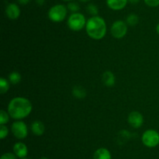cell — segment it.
I'll use <instances>...</instances> for the list:
<instances>
[{
  "label": "cell",
  "mask_w": 159,
  "mask_h": 159,
  "mask_svg": "<svg viewBox=\"0 0 159 159\" xmlns=\"http://www.w3.org/2000/svg\"><path fill=\"white\" fill-rule=\"evenodd\" d=\"M17 2H18L19 4L25 6V5H27L30 2V0H17Z\"/></svg>",
  "instance_id": "cell-25"
},
{
  "label": "cell",
  "mask_w": 159,
  "mask_h": 159,
  "mask_svg": "<svg viewBox=\"0 0 159 159\" xmlns=\"http://www.w3.org/2000/svg\"><path fill=\"white\" fill-rule=\"evenodd\" d=\"M127 24L123 20H116L110 27V33L116 39H121L126 36L127 33Z\"/></svg>",
  "instance_id": "cell-7"
},
{
  "label": "cell",
  "mask_w": 159,
  "mask_h": 159,
  "mask_svg": "<svg viewBox=\"0 0 159 159\" xmlns=\"http://www.w3.org/2000/svg\"><path fill=\"white\" fill-rule=\"evenodd\" d=\"M107 5L110 9L119 11L124 9L127 6L128 0H106Z\"/></svg>",
  "instance_id": "cell-11"
},
{
  "label": "cell",
  "mask_w": 159,
  "mask_h": 159,
  "mask_svg": "<svg viewBox=\"0 0 159 159\" xmlns=\"http://www.w3.org/2000/svg\"><path fill=\"white\" fill-rule=\"evenodd\" d=\"M71 93H72L73 97H75L77 99H83V98H85L87 94L85 89L82 86L80 85L75 86L72 88Z\"/></svg>",
  "instance_id": "cell-15"
},
{
  "label": "cell",
  "mask_w": 159,
  "mask_h": 159,
  "mask_svg": "<svg viewBox=\"0 0 159 159\" xmlns=\"http://www.w3.org/2000/svg\"><path fill=\"white\" fill-rule=\"evenodd\" d=\"M35 2L38 6H43L45 3V0H35Z\"/></svg>",
  "instance_id": "cell-26"
},
{
  "label": "cell",
  "mask_w": 159,
  "mask_h": 159,
  "mask_svg": "<svg viewBox=\"0 0 159 159\" xmlns=\"http://www.w3.org/2000/svg\"><path fill=\"white\" fill-rule=\"evenodd\" d=\"M68 14V8L65 5L57 4L51 6L48 12L50 20L54 23H60L65 20Z\"/></svg>",
  "instance_id": "cell-3"
},
{
  "label": "cell",
  "mask_w": 159,
  "mask_h": 159,
  "mask_svg": "<svg viewBox=\"0 0 159 159\" xmlns=\"http://www.w3.org/2000/svg\"><path fill=\"white\" fill-rule=\"evenodd\" d=\"M9 83L10 82L8 80H6V78H0V93L2 94L7 93L9 89Z\"/></svg>",
  "instance_id": "cell-18"
},
{
  "label": "cell",
  "mask_w": 159,
  "mask_h": 159,
  "mask_svg": "<svg viewBox=\"0 0 159 159\" xmlns=\"http://www.w3.org/2000/svg\"><path fill=\"white\" fill-rule=\"evenodd\" d=\"M6 14L10 20H17L20 16V7L16 3H9L6 7Z\"/></svg>",
  "instance_id": "cell-9"
},
{
  "label": "cell",
  "mask_w": 159,
  "mask_h": 159,
  "mask_svg": "<svg viewBox=\"0 0 159 159\" xmlns=\"http://www.w3.org/2000/svg\"><path fill=\"white\" fill-rule=\"evenodd\" d=\"M9 114L5 110L0 111V125H6L9 121Z\"/></svg>",
  "instance_id": "cell-21"
},
{
  "label": "cell",
  "mask_w": 159,
  "mask_h": 159,
  "mask_svg": "<svg viewBox=\"0 0 159 159\" xmlns=\"http://www.w3.org/2000/svg\"><path fill=\"white\" fill-rule=\"evenodd\" d=\"M23 159H29V158H26V157H25V158H23Z\"/></svg>",
  "instance_id": "cell-32"
},
{
  "label": "cell",
  "mask_w": 159,
  "mask_h": 159,
  "mask_svg": "<svg viewBox=\"0 0 159 159\" xmlns=\"http://www.w3.org/2000/svg\"><path fill=\"white\" fill-rule=\"evenodd\" d=\"M0 159H17V157L14 153L6 152L1 156Z\"/></svg>",
  "instance_id": "cell-24"
},
{
  "label": "cell",
  "mask_w": 159,
  "mask_h": 159,
  "mask_svg": "<svg viewBox=\"0 0 159 159\" xmlns=\"http://www.w3.org/2000/svg\"><path fill=\"white\" fill-rule=\"evenodd\" d=\"M9 134V129L6 125H0V139L3 140V139L6 138Z\"/></svg>",
  "instance_id": "cell-22"
},
{
  "label": "cell",
  "mask_w": 159,
  "mask_h": 159,
  "mask_svg": "<svg viewBox=\"0 0 159 159\" xmlns=\"http://www.w3.org/2000/svg\"><path fill=\"white\" fill-rule=\"evenodd\" d=\"M144 2L149 7H158L159 6V0H144Z\"/></svg>",
  "instance_id": "cell-23"
},
{
  "label": "cell",
  "mask_w": 159,
  "mask_h": 159,
  "mask_svg": "<svg viewBox=\"0 0 159 159\" xmlns=\"http://www.w3.org/2000/svg\"><path fill=\"white\" fill-rule=\"evenodd\" d=\"M40 159H49V158H48V157H40Z\"/></svg>",
  "instance_id": "cell-31"
},
{
  "label": "cell",
  "mask_w": 159,
  "mask_h": 159,
  "mask_svg": "<svg viewBox=\"0 0 159 159\" xmlns=\"http://www.w3.org/2000/svg\"><path fill=\"white\" fill-rule=\"evenodd\" d=\"M138 22H139V17L135 13L129 14L127 17V19H126V23H127V25L130 26H136L138 23Z\"/></svg>",
  "instance_id": "cell-16"
},
{
  "label": "cell",
  "mask_w": 159,
  "mask_h": 159,
  "mask_svg": "<svg viewBox=\"0 0 159 159\" xmlns=\"http://www.w3.org/2000/svg\"><path fill=\"white\" fill-rule=\"evenodd\" d=\"M21 79L22 76L19 72L13 71L9 75V81L10 82V84H14V85L19 84L21 81Z\"/></svg>",
  "instance_id": "cell-17"
},
{
  "label": "cell",
  "mask_w": 159,
  "mask_h": 159,
  "mask_svg": "<svg viewBox=\"0 0 159 159\" xmlns=\"http://www.w3.org/2000/svg\"><path fill=\"white\" fill-rule=\"evenodd\" d=\"M86 11L89 15L92 16V17L98 16V13H99L98 6H96V4H93V3H89V4L87 5Z\"/></svg>",
  "instance_id": "cell-19"
},
{
  "label": "cell",
  "mask_w": 159,
  "mask_h": 159,
  "mask_svg": "<svg viewBox=\"0 0 159 159\" xmlns=\"http://www.w3.org/2000/svg\"><path fill=\"white\" fill-rule=\"evenodd\" d=\"M62 1H65V2H71V1H74V0H62Z\"/></svg>",
  "instance_id": "cell-30"
},
{
  "label": "cell",
  "mask_w": 159,
  "mask_h": 159,
  "mask_svg": "<svg viewBox=\"0 0 159 159\" xmlns=\"http://www.w3.org/2000/svg\"><path fill=\"white\" fill-rule=\"evenodd\" d=\"M86 19L85 16L81 12H75L71 13L68 17L67 24H68V28L72 31H80L85 27L86 25Z\"/></svg>",
  "instance_id": "cell-4"
},
{
  "label": "cell",
  "mask_w": 159,
  "mask_h": 159,
  "mask_svg": "<svg viewBox=\"0 0 159 159\" xmlns=\"http://www.w3.org/2000/svg\"><path fill=\"white\" fill-rule=\"evenodd\" d=\"M93 159H112L111 153L107 148H98L93 154Z\"/></svg>",
  "instance_id": "cell-14"
},
{
  "label": "cell",
  "mask_w": 159,
  "mask_h": 159,
  "mask_svg": "<svg viewBox=\"0 0 159 159\" xmlns=\"http://www.w3.org/2000/svg\"><path fill=\"white\" fill-rule=\"evenodd\" d=\"M32 109V103L29 99L23 97H16L9 101L7 112L13 119L22 120L31 113Z\"/></svg>",
  "instance_id": "cell-1"
},
{
  "label": "cell",
  "mask_w": 159,
  "mask_h": 159,
  "mask_svg": "<svg viewBox=\"0 0 159 159\" xmlns=\"http://www.w3.org/2000/svg\"><path fill=\"white\" fill-rule=\"evenodd\" d=\"M79 2H82V3H86V2H89L90 0H79Z\"/></svg>",
  "instance_id": "cell-29"
},
{
  "label": "cell",
  "mask_w": 159,
  "mask_h": 159,
  "mask_svg": "<svg viewBox=\"0 0 159 159\" xmlns=\"http://www.w3.org/2000/svg\"><path fill=\"white\" fill-rule=\"evenodd\" d=\"M141 141L147 147H155L159 144V132L153 129H147L142 134Z\"/></svg>",
  "instance_id": "cell-5"
},
{
  "label": "cell",
  "mask_w": 159,
  "mask_h": 159,
  "mask_svg": "<svg viewBox=\"0 0 159 159\" xmlns=\"http://www.w3.org/2000/svg\"><path fill=\"white\" fill-rule=\"evenodd\" d=\"M140 1H141V0H128V2L135 5V4H138V3H139Z\"/></svg>",
  "instance_id": "cell-27"
},
{
  "label": "cell",
  "mask_w": 159,
  "mask_h": 159,
  "mask_svg": "<svg viewBox=\"0 0 159 159\" xmlns=\"http://www.w3.org/2000/svg\"><path fill=\"white\" fill-rule=\"evenodd\" d=\"M13 153L20 159L25 158L28 154L27 146L23 142H17L13 145Z\"/></svg>",
  "instance_id": "cell-10"
},
{
  "label": "cell",
  "mask_w": 159,
  "mask_h": 159,
  "mask_svg": "<svg viewBox=\"0 0 159 159\" xmlns=\"http://www.w3.org/2000/svg\"><path fill=\"white\" fill-rule=\"evenodd\" d=\"M156 32H157V34H159V23L157 24V26H156Z\"/></svg>",
  "instance_id": "cell-28"
},
{
  "label": "cell",
  "mask_w": 159,
  "mask_h": 159,
  "mask_svg": "<svg viewBox=\"0 0 159 159\" xmlns=\"http://www.w3.org/2000/svg\"><path fill=\"white\" fill-rule=\"evenodd\" d=\"M30 129L34 135L40 137V136L43 135V132H44L45 126L43 122L40 121V120H35L31 124Z\"/></svg>",
  "instance_id": "cell-12"
},
{
  "label": "cell",
  "mask_w": 159,
  "mask_h": 159,
  "mask_svg": "<svg viewBox=\"0 0 159 159\" xmlns=\"http://www.w3.org/2000/svg\"><path fill=\"white\" fill-rule=\"evenodd\" d=\"M102 84L107 87H112L115 85L116 78L114 74L111 71H106L102 73Z\"/></svg>",
  "instance_id": "cell-13"
},
{
  "label": "cell",
  "mask_w": 159,
  "mask_h": 159,
  "mask_svg": "<svg viewBox=\"0 0 159 159\" xmlns=\"http://www.w3.org/2000/svg\"><path fill=\"white\" fill-rule=\"evenodd\" d=\"M85 31L90 38L93 40H101L107 34V23L105 20L99 16L92 17L87 20Z\"/></svg>",
  "instance_id": "cell-2"
},
{
  "label": "cell",
  "mask_w": 159,
  "mask_h": 159,
  "mask_svg": "<svg viewBox=\"0 0 159 159\" xmlns=\"http://www.w3.org/2000/svg\"><path fill=\"white\" fill-rule=\"evenodd\" d=\"M67 8H68V10H69L71 13L79 12V9H80V6H79V3L75 2L74 1L69 2L68 4L67 5Z\"/></svg>",
  "instance_id": "cell-20"
},
{
  "label": "cell",
  "mask_w": 159,
  "mask_h": 159,
  "mask_svg": "<svg viewBox=\"0 0 159 159\" xmlns=\"http://www.w3.org/2000/svg\"><path fill=\"white\" fill-rule=\"evenodd\" d=\"M127 122L131 127L138 129L141 127L144 123V117L141 112L138 111H133L130 112L127 117Z\"/></svg>",
  "instance_id": "cell-8"
},
{
  "label": "cell",
  "mask_w": 159,
  "mask_h": 159,
  "mask_svg": "<svg viewBox=\"0 0 159 159\" xmlns=\"http://www.w3.org/2000/svg\"><path fill=\"white\" fill-rule=\"evenodd\" d=\"M11 132L19 140H23L28 136V127L24 122L16 120L11 126Z\"/></svg>",
  "instance_id": "cell-6"
}]
</instances>
